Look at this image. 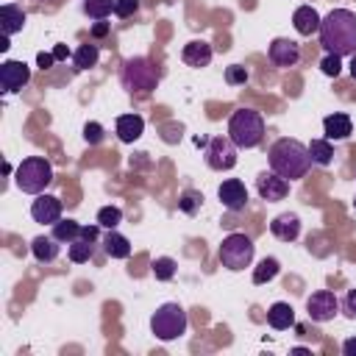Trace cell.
<instances>
[{
    "mask_svg": "<svg viewBox=\"0 0 356 356\" xmlns=\"http://www.w3.org/2000/svg\"><path fill=\"white\" fill-rule=\"evenodd\" d=\"M320 44L325 53L334 56H353L356 53V14L350 8H331L320 19Z\"/></svg>",
    "mask_w": 356,
    "mask_h": 356,
    "instance_id": "6da1fadb",
    "label": "cell"
},
{
    "mask_svg": "<svg viewBox=\"0 0 356 356\" xmlns=\"http://www.w3.org/2000/svg\"><path fill=\"white\" fill-rule=\"evenodd\" d=\"M312 164H314V161H312V156H309V145H303V142H298V139L284 136V139L273 142V147H270V170L278 172V175L286 178V181L303 178V175L312 170Z\"/></svg>",
    "mask_w": 356,
    "mask_h": 356,
    "instance_id": "7a4b0ae2",
    "label": "cell"
},
{
    "mask_svg": "<svg viewBox=\"0 0 356 356\" xmlns=\"http://www.w3.org/2000/svg\"><path fill=\"white\" fill-rule=\"evenodd\" d=\"M228 139L239 150H250L264 139V117L253 108H236L228 120Z\"/></svg>",
    "mask_w": 356,
    "mask_h": 356,
    "instance_id": "3957f363",
    "label": "cell"
},
{
    "mask_svg": "<svg viewBox=\"0 0 356 356\" xmlns=\"http://www.w3.org/2000/svg\"><path fill=\"white\" fill-rule=\"evenodd\" d=\"M120 83L125 92H153L159 86V67L147 56L125 58L120 67Z\"/></svg>",
    "mask_w": 356,
    "mask_h": 356,
    "instance_id": "277c9868",
    "label": "cell"
},
{
    "mask_svg": "<svg viewBox=\"0 0 356 356\" xmlns=\"http://www.w3.org/2000/svg\"><path fill=\"white\" fill-rule=\"evenodd\" d=\"M186 325H189L186 312H184V306L175 303V300L161 303V306L150 314V331H153V337L161 339V342H172V339H178V337H184V334H186Z\"/></svg>",
    "mask_w": 356,
    "mask_h": 356,
    "instance_id": "5b68a950",
    "label": "cell"
},
{
    "mask_svg": "<svg viewBox=\"0 0 356 356\" xmlns=\"http://www.w3.org/2000/svg\"><path fill=\"white\" fill-rule=\"evenodd\" d=\"M50 181H53V167H50V161L42 159V156H28V159H22L19 167H17V172H14V184H17L22 192H28V195H42Z\"/></svg>",
    "mask_w": 356,
    "mask_h": 356,
    "instance_id": "8992f818",
    "label": "cell"
},
{
    "mask_svg": "<svg viewBox=\"0 0 356 356\" xmlns=\"http://www.w3.org/2000/svg\"><path fill=\"white\" fill-rule=\"evenodd\" d=\"M253 250H256V245H253V239H250L248 234H228V236L220 242L217 256H220V264H222L225 270L239 273V270L250 267Z\"/></svg>",
    "mask_w": 356,
    "mask_h": 356,
    "instance_id": "52a82bcc",
    "label": "cell"
},
{
    "mask_svg": "<svg viewBox=\"0 0 356 356\" xmlns=\"http://www.w3.org/2000/svg\"><path fill=\"white\" fill-rule=\"evenodd\" d=\"M236 145L228 136H214L206 142V164L217 172L222 170H234L236 167Z\"/></svg>",
    "mask_w": 356,
    "mask_h": 356,
    "instance_id": "ba28073f",
    "label": "cell"
},
{
    "mask_svg": "<svg viewBox=\"0 0 356 356\" xmlns=\"http://www.w3.org/2000/svg\"><path fill=\"white\" fill-rule=\"evenodd\" d=\"M306 314L314 323H328L339 314V298L331 289H317L306 298Z\"/></svg>",
    "mask_w": 356,
    "mask_h": 356,
    "instance_id": "9c48e42d",
    "label": "cell"
},
{
    "mask_svg": "<svg viewBox=\"0 0 356 356\" xmlns=\"http://www.w3.org/2000/svg\"><path fill=\"white\" fill-rule=\"evenodd\" d=\"M256 192H259L261 200L278 203V200H284V197L289 195V181L281 178V175L273 172V170H264V172L256 175Z\"/></svg>",
    "mask_w": 356,
    "mask_h": 356,
    "instance_id": "30bf717a",
    "label": "cell"
},
{
    "mask_svg": "<svg viewBox=\"0 0 356 356\" xmlns=\"http://www.w3.org/2000/svg\"><path fill=\"white\" fill-rule=\"evenodd\" d=\"M31 81V70L25 61H17V58H8L0 64V86L3 92H19L25 83Z\"/></svg>",
    "mask_w": 356,
    "mask_h": 356,
    "instance_id": "8fae6325",
    "label": "cell"
},
{
    "mask_svg": "<svg viewBox=\"0 0 356 356\" xmlns=\"http://www.w3.org/2000/svg\"><path fill=\"white\" fill-rule=\"evenodd\" d=\"M267 58L275 64V67H295L300 61V44L295 39H286V36H278L270 42L267 47Z\"/></svg>",
    "mask_w": 356,
    "mask_h": 356,
    "instance_id": "7c38bea8",
    "label": "cell"
},
{
    "mask_svg": "<svg viewBox=\"0 0 356 356\" xmlns=\"http://www.w3.org/2000/svg\"><path fill=\"white\" fill-rule=\"evenodd\" d=\"M217 197L228 211H242L248 206V189H245V184L239 178H225L217 186Z\"/></svg>",
    "mask_w": 356,
    "mask_h": 356,
    "instance_id": "4fadbf2b",
    "label": "cell"
},
{
    "mask_svg": "<svg viewBox=\"0 0 356 356\" xmlns=\"http://www.w3.org/2000/svg\"><path fill=\"white\" fill-rule=\"evenodd\" d=\"M31 217L42 225H53L61 220V200L56 195H36V200L31 203Z\"/></svg>",
    "mask_w": 356,
    "mask_h": 356,
    "instance_id": "5bb4252c",
    "label": "cell"
},
{
    "mask_svg": "<svg viewBox=\"0 0 356 356\" xmlns=\"http://www.w3.org/2000/svg\"><path fill=\"white\" fill-rule=\"evenodd\" d=\"M270 234H273L275 239H281V242H295V239L300 236V217L292 214V211H284V214L273 217Z\"/></svg>",
    "mask_w": 356,
    "mask_h": 356,
    "instance_id": "9a60e30c",
    "label": "cell"
},
{
    "mask_svg": "<svg viewBox=\"0 0 356 356\" xmlns=\"http://www.w3.org/2000/svg\"><path fill=\"white\" fill-rule=\"evenodd\" d=\"M211 56H214V53H211V44L203 42V39H192V42H186L184 50H181L184 64H186V67H195V70L209 67V64H211Z\"/></svg>",
    "mask_w": 356,
    "mask_h": 356,
    "instance_id": "2e32d148",
    "label": "cell"
},
{
    "mask_svg": "<svg viewBox=\"0 0 356 356\" xmlns=\"http://www.w3.org/2000/svg\"><path fill=\"white\" fill-rule=\"evenodd\" d=\"M323 134L331 142H342V139H348L353 134V122H350V117L345 111H334V114H328L323 120Z\"/></svg>",
    "mask_w": 356,
    "mask_h": 356,
    "instance_id": "e0dca14e",
    "label": "cell"
},
{
    "mask_svg": "<svg viewBox=\"0 0 356 356\" xmlns=\"http://www.w3.org/2000/svg\"><path fill=\"white\" fill-rule=\"evenodd\" d=\"M320 14H317V8H312V6H298L295 8V14H292V25H295V31L300 33V36H312V33H317L320 31Z\"/></svg>",
    "mask_w": 356,
    "mask_h": 356,
    "instance_id": "ac0fdd59",
    "label": "cell"
},
{
    "mask_svg": "<svg viewBox=\"0 0 356 356\" xmlns=\"http://www.w3.org/2000/svg\"><path fill=\"white\" fill-rule=\"evenodd\" d=\"M114 128H117V136H120V142H136L139 136H142V131H145V120L139 117V114H120L117 117V122H114Z\"/></svg>",
    "mask_w": 356,
    "mask_h": 356,
    "instance_id": "d6986e66",
    "label": "cell"
},
{
    "mask_svg": "<svg viewBox=\"0 0 356 356\" xmlns=\"http://www.w3.org/2000/svg\"><path fill=\"white\" fill-rule=\"evenodd\" d=\"M58 239L50 234V236H33L31 239V253H33V259L36 261H42V264H50V261H56L58 259Z\"/></svg>",
    "mask_w": 356,
    "mask_h": 356,
    "instance_id": "ffe728a7",
    "label": "cell"
},
{
    "mask_svg": "<svg viewBox=\"0 0 356 356\" xmlns=\"http://www.w3.org/2000/svg\"><path fill=\"white\" fill-rule=\"evenodd\" d=\"M267 323H270V328H275V331H286V328L295 325V309H292L289 303L278 300V303H273V306L267 309Z\"/></svg>",
    "mask_w": 356,
    "mask_h": 356,
    "instance_id": "44dd1931",
    "label": "cell"
},
{
    "mask_svg": "<svg viewBox=\"0 0 356 356\" xmlns=\"http://www.w3.org/2000/svg\"><path fill=\"white\" fill-rule=\"evenodd\" d=\"M0 22H3V33L14 36L25 28V11L14 3H6V6H0Z\"/></svg>",
    "mask_w": 356,
    "mask_h": 356,
    "instance_id": "7402d4cb",
    "label": "cell"
},
{
    "mask_svg": "<svg viewBox=\"0 0 356 356\" xmlns=\"http://www.w3.org/2000/svg\"><path fill=\"white\" fill-rule=\"evenodd\" d=\"M103 250H106L111 259H128V256H131V242H128V236H122L117 228H111V231L103 236Z\"/></svg>",
    "mask_w": 356,
    "mask_h": 356,
    "instance_id": "603a6c76",
    "label": "cell"
},
{
    "mask_svg": "<svg viewBox=\"0 0 356 356\" xmlns=\"http://www.w3.org/2000/svg\"><path fill=\"white\" fill-rule=\"evenodd\" d=\"M100 58V47L95 42H86V44H78L75 53H72V67L75 70H92Z\"/></svg>",
    "mask_w": 356,
    "mask_h": 356,
    "instance_id": "cb8c5ba5",
    "label": "cell"
},
{
    "mask_svg": "<svg viewBox=\"0 0 356 356\" xmlns=\"http://www.w3.org/2000/svg\"><path fill=\"white\" fill-rule=\"evenodd\" d=\"M281 273V261L275 259V256H264L259 264H256V270H253V284H270L275 275Z\"/></svg>",
    "mask_w": 356,
    "mask_h": 356,
    "instance_id": "d4e9b609",
    "label": "cell"
},
{
    "mask_svg": "<svg viewBox=\"0 0 356 356\" xmlns=\"http://www.w3.org/2000/svg\"><path fill=\"white\" fill-rule=\"evenodd\" d=\"M309 156L314 164L320 167H328L331 159H334V147H331V139H312L309 142Z\"/></svg>",
    "mask_w": 356,
    "mask_h": 356,
    "instance_id": "484cf974",
    "label": "cell"
},
{
    "mask_svg": "<svg viewBox=\"0 0 356 356\" xmlns=\"http://www.w3.org/2000/svg\"><path fill=\"white\" fill-rule=\"evenodd\" d=\"M67 253H70V261L83 264V261H89V259L95 256V242H92V239H86V236H78L75 242H70Z\"/></svg>",
    "mask_w": 356,
    "mask_h": 356,
    "instance_id": "4316f807",
    "label": "cell"
},
{
    "mask_svg": "<svg viewBox=\"0 0 356 356\" xmlns=\"http://www.w3.org/2000/svg\"><path fill=\"white\" fill-rule=\"evenodd\" d=\"M81 222H75V220H58V222H53V236L58 239V242H75L78 236H81Z\"/></svg>",
    "mask_w": 356,
    "mask_h": 356,
    "instance_id": "83f0119b",
    "label": "cell"
},
{
    "mask_svg": "<svg viewBox=\"0 0 356 356\" xmlns=\"http://www.w3.org/2000/svg\"><path fill=\"white\" fill-rule=\"evenodd\" d=\"M200 206H203V192H197V189H184V192H181L178 209H181L184 214H197Z\"/></svg>",
    "mask_w": 356,
    "mask_h": 356,
    "instance_id": "f1b7e54d",
    "label": "cell"
},
{
    "mask_svg": "<svg viewBox=\"0 0 356 356\" xmlns=\"http://www.w3.org/2000/svg\"><path fill=\"white\" fill-rule=\"evenodd\" d=\"M114 11V0H83V14L92 19H106Z\"/></svg>",
    "mask_w": 356,
    "mask_h": 356,
    "instance_id": "f546056e",
    "label": "cell"
},
{
    "mask_svg": "<svg viewBox=\"0 0 356 356\" xmlns=\"http://www.w3.org/2000/svg\"><path fill=\"white\" fill-rule=\"evenodd\" d=\"M97 222H100V228H106V231L117 228V225L122 222V209H120V206H103V209L97 211Z\"/></svg>",
    "mask_w": 356,
    "mask_h": 356,
    "instance_id": "4dcf8cb0",
    "label": "cell"
},
{
    "mask_svg": "<svg viewBox=\"0 0 356 356\" xmlns=\"http://www.w3.org/2000/svg\"><path fill=\"white\" fill-rule=\"evenodd\" d=\"M153 275H156V281H170L172 275H175V259H170V256H159V259H153Z\"/></svg>",
    "mask_w": 356,
    "mask_h": 356,
    "instance_id": "1f68e13d",
    "label": "cell"
},
{
    "mask_svg": "<svg viewBox=\"0 0 356 356\" xmlns=\"http://www.w3.org/2000/svg\"><path fill=\"white\" fill-rule=\"evenodd\" d=\"M320 70H323V75H328V78H337V75L342 72V56L325 53V58L320 61Z\"/></svg>",
    "mask_w": 356,
    "mask_h": 356,
    "instance_id": "d6a6232c",
    "label": "cell"
},
{
    "mask_svg": "<svg viewBox=\"0 0 356 356\" xmlns=\"http://www.w3.org/2000/svg\"><path fill=\"white\" fill-rule=\"evenodd\" d=\"M225 81L231 86H245L248 83V70L242 64H231V67H225Z\"/></svg>",
    "mask_w": 356,
    "mask_h": 356,
    "instance_id": "836d02e7",
    "label": "cell"
},
{
    "mask_svg": "<svg viewBox=\"0 0 356 356\" xmlns=\"http://www.w3.org/2000/svg\"><path fill=\"white\" fill-rule=\"evenodd\" d=\"M103 134H106L103 125L95 122V120L83 125V139H86V145H100V142H103Z\"/></svg>",
    "mask_w": 356,
    "mask_h": 356,
    "instance_id": "e575fe53",
    "label": "cell"
},
{
    "mask_svg": "<svg viewBox=\"0 0 356 356\" xmlns=\"http://www.w3.org/2000/svg\"><path fill=\"white\" fill-rule=\"evenodd\" d=\"M339 312L348 317V320H356V289H348L345 298L339 300Z\"/></svg>",
    "mask_w": 356,
    "mask_h": 356,
    "instance_id": "d590c367",
    "label": "cell"
},
{
    "mask_svg": "<svg viewBox=\"0 0 356 356\" xmlns=\"http://www.w3.org/2000/svg\"><path fill=\"white\" fill-rule=\"evenodd\" d=\"M139 11V0H114V14L117 17H134Z\"/></svg>",
    "mask_w": 356,
    "mask_h": 356,
    "instance_id": "8d00e7d4",
    "label": "cell"
},
{
    "mask_svg": "<svg viewBox=\"0 0 356 356\" xmlns=\"http://www.w3.org/2000/svg\"><path fill=\"white\" fill-rule=\"evenodd\" d=\"M108 31H111V22L95 19V25H92V39H103V36H108Z\"/></svg>",
    "mask_w": 356,
    "mask_h": 356,
    "instance_id": "74e56055",
    "label": "cell"
},
{
    "mask_svg": "<svg viewBox=\"0 0 356 356\" xmlns=\"http://www.w3.org/2000/svg\"><path fill=\"white\" fill-rule=\"evenodd\" d=\"M53 61H56V56H53V53H44V50L36 56V64H39L42 70H50V67H53Z\"/></svg>",
    "mask_w": 356,
    "mask_h": 356,
    "instance_id": "f35d334b",
    "label": "cell"
},
{
    "mask_svg": "<svg viewBox=\"0 0 356 356\" xmlns=\"http://www.w3.org/2000/svg\"><path fill=\"white\" fill-rule=\"evenodd\" d=\"M50 53H53V56H56V61H64V58H67V56H72V53H70V47H67V44H56V47H53V50H50Z\"/></svg>",
    "mask_w": 356,
    "mask_h": 356,
    "instance_id": "ab89813d",
    "label": "cell"
},
{
    "mask_svg": "<svg viewBox=\"0 0 356 356\" xmlns=\"http://www.w3.org/2000/svg\"><path fill=\"white\" fill-rule=\"evenodd\" d=\"M342 353L345 356H356V337H350V339L342 342Z\"/></svg>",
    "mask_w": 356,
    "mask_h": 356,
    "instance_id": "60d3db41",
    "label": "cell"
},
{
    "mask_svg": "<svg viewBox=\"0 0 356 356\" xmlns=\"http://www.w3.org/2000/svg\"><path fill=\"white\" fill-rule=\"evenodd\" d=\"M350 75H353V81H356V53L350 56Z\"/></svg>",
    "mask_w": 356,
    "mask_h": 356,
    "instance_id": "b9f144b4",
    "label": "cell"
},
{
    "mask_svg": "<svg viewBox=\"0 0 356 356\" xmlns=\"http://www.w3.org/2000/svg\"><path fill=\"white\" fill-rule=\"evenodd\" d=\"M353 209H356V197H353Z\"/></svg>",
    "mask_w": 356,
    "mask_h": 356,
    "instance_id": "7bdbcfd3",
    "label": "cell"
}]
</instances>
